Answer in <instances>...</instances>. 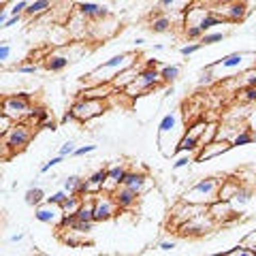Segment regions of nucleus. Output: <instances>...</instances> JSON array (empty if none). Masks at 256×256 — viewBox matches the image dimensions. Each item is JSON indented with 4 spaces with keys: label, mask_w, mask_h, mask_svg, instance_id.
<instances>
[{
    "label": "nucleus",
    "mask_w": 256,
    "mask_h": 256,
    "mask_svg": "<svg viewBox=\"0 0 256 256\" xmlns=\"http://www.w3.org/2000/svg\"><path fill=\"white\" fill-rule=\"evenodd\" d=\"M256 66V52H235V54H228L224 58L216 60L212 64H207L205 68L210 70H220V73H235V70H250ZM220 73L216 75V79L220 77Z\"/></svg>",
    "instance_id": "nucleus-3"
},
{
    "label": "nucleus",
    "mask_w": 256,
    "mask_h": 256,
    "mask_svg": "<svg viewBox=\"0 0 256 256\" xmlns=\"http://www.w3.org/2000/svg\"><path fill=\"white\" fill-rule=\"evenodd\" d=\"M180 126V114L178 111H171V114H166L162 120H160L158 124V137H164V134H171L178 130Z\"/></svg>",
    "instance_id": "nucleus-18"
},
{
    "label": "nucleus",
    "mask_w": 256,
    "mask_h": 256,
    "mask_svg": "<svg viewBox=\"0 0 256 256\" xmlns=\"http://www.w3.org/2000/svg\"><path fill=\"white\" fill-rule=\"evenodd\" d=\"M212 256H224V252H216V254H212Z\"/></svg>",
    "instance_id": "nucleus-59"
},
{
    "label": "nucleus",
    "mask_w": 256,
    "mask_h": 256,
    "mask_svg": "<svg viewBox=\"0 0 256 256\" xmlns=\"http://www.w3.org/2000/svg\"><path fill=\"white\" fill-rule=\"evenodd\" d=\"M82 178L79 175H68L66 180H64V186H62V190H66L68 194H77V190H79V186H82Z\"/></svg>",
    "instance_id": "nucleus-33"
},
{
    "label": "nucleus",
    "mask_w": 256,
    "mask_h": 256,
    "mask_svg": "<svg viewBox=\"0 0 256 256\" xmlns=\"http://www.w3.org/2000/svg\"><path fill=\"white\" fill-rule=\"evenodd\" d=\"M32 105V96L28 92H15L4 96L0 102V114L6 116L11 122H22L24 118H28Z\"/></svg>",
    "instance_id": "nucleus-4"
},
{
    "label": "nucleus",
    "mask_w": 256,
    "mask_h": 256,
    "mask_svg": "<svg viewBox=\"0 0 256 256\" xmlns=\"http://www.w3.org/2000/svg\"><path fill=\"white\" fill-rule=\"evenodd\" d=\"M178 77H180V66L178 64H166V66L160 68V82L162 84H173Z\"/></svg>",
    "instance_id": "nucleus-28"
},
{
    "label": "nucleus",
    "mask_w": 256,
    "mask_h": 256,
    "mask_svg": "<svg viewBox=\"0 0 256 256\" xmlns=\"http://www.w3.org/2000/svg\"><path fill=\"white\" fill-rule=\"evenodd\" d=\"M28 120L34 126L41 128L47 120H50V111H47L45 107H36V109H30V114H28Z\"/></svg>",
    "instance_id": "nucleus-29"
},
{
    "label": "nucleus",
    "mask_w": 256,
    "mask_h": 256,
    "mask_svg": "<svg viewBox=\"0 0 256 256\" xmlns=\"http://www.w3.org/2000/svg\"><path fill=\"white\" fill-rule=\"evenodd\" d=\"M22 20V15H11L9 20H6V24H4V28H11V26H15V24H18Z\"/></svg>",
    "instance_id": "nucleus-49"
},
{
    "label": "nucleus",
    "mask_w": 256,
    "mask_h": 256,
    "mask_svg": "<svg viewBox=\"0 0 256 256\" xmlns=\"http://www.w3.org/2000/svg\"><path fill=\"white\" fill-rule=\"evenodd\" d=\"M75 150H77L75 143H73V141H66L64 146H60V156H64V158H66V156H73Z\"/></svg>",
    "instance_id": "nucleus-42"
},
{
    "label": "nucleus",
    "mask_w": 256,
    "mask_h": 256,
    "mask_svg": "<svg viewBox=\"0 0 256 256\" xmlns=\"http://www.w3.org/2000/svg\"><path fill=\"white\" fill-rule=\"evenodd\" d=\"M60 122H62V124H68V122H75V118H73V114H70V111H66V114L62 116Z\"/></svg>",
    "instance_id": "nucleus-53"
},
{
    "label": "nucleus",
    "mask_w": 256,
    "mask_h": 256,
    "mask_svg": "<svg viewBox=\"0 0 256 256\" xmlns=\"http://www.w3.org/2000/svg\"><path fill=\"white\" fill-rule=\"evenodd\" d=\"M203 50V45L201 43H188V45H184L182 50H180V54L184 56V58H188V56H192V54H196V52H201Z\"/></svg>",
    "instance_id": "nucleus-38"
},
{
    "label": "nucleus",
    "mask_w": 256,
    "mask_h": 256,
    "mask_svg": "<svg viewBox=\"0 0 256 256\" xmlns=\"http://www.w3.org/2000/svg\"><path fill=\"white\" fill-rule=\"evenodd\" d=\"M118 203L114 201V194L98 192L94 194V222H107L118 214Z\"/></svg>",
    "instance_id": "nucleus-7"
},
{
    "label": "nucleus",
    "mask_w": 256,
    "mask_h": 256,
    "mask_svg": "<svg viewBox=\"0 0 256 256\" xmlns=\"http://www.w3.org/2000/svg\"><path fill=\"white\" fill-rule=\"evenodd\" d=\"M148 184H150V180H148V175L146 173H137V171H128L126 173V178H124V182H122V186H126V188H130L132 192H137V194L141 196L143 192H146V188H148Z\"/></svg>",
    "instance_id": "nucleus-13"
},
{
    "label": "nucleus",
    "mask_w": 256,
    "mask_h": 256,
    "mask_svg": "<svg viewBox=\"0 0 256 256\" xmlns=\"http://www.w3.org/2000/svg\"><path fill=\"white\" fill-rule=\"evenodd\" d=\"M62 160H64V156H54V158H50V160H47V162L41 166V173H47V171H52L54 169V166H58L60 162H62Z\"/></svg>",
    "instance_id": "nucleus-41"
},
{
    "label": "nucleus",
    "mask_w": 256,
    "mask_h": 256,
    "mask_svg": "<svg viewBox=\"0 0 256 256\" xmlns=\"http://www.w3.org/2000/svg\"><path fill=\"white\" fill-rule=\"evenodd\" d=\"M224 256H256V252H254V250H250L248 246L239 244V246H235V248H230V250L224 252Z\"/></svg>",
    "instance_id": "nucleus-34"
},
{
    "label": "nucleus",
    "mask_w": 256,
    "mask_h": 256,
    "mask_svg": "<svg viewBox=\"0 0 256 256\" xmlns=\"http://www.w3.org/2000/svg\"><path fill=\"white\" fill-rule=\"evenodd\" d=\"M203 34H205V32L198 26H186V30H184V36H186L188 41H201Z\"/></svg>",
    "instance_id": "nucleus-35"
},
{
    "label": "nucleus",
    "mask_w": 256,
    "mask_h": 256,
    "mask_svg": "<svg viewBox=\"0 0 256 256\" xmlns=\"http://www.w3.org/2000/svg\"><path fill=\"white\" fill-rule=\"evenodd\" d=\"M178 0H158V6H162V9H169V6H173Z\"/></svg>",
    "instance_id": "nucleus-52"
},
{
    "label": "nucleus",
    "mask_w": 256,
    "mask_h": 256,
    "mask_svg": "<svg viewBox=\"0 0 256 256\" xmlns=\"http://www.w3.org/2000/svg\"><path fill=\"white\" fill-rule=\"evenodd\" d=\"M139 70H141V68L137 66V64H132V66H128V68H124V70H120V73L114 77L111 86H114L118 92H120V90H124V88H128V86L134 82V79H137Z\"/></svg>",
    "instance_id": "nucleus-15"
},
{
    "label": "nucleus",
    "mask_w": 256,
    "mask_h": 256,
    "mask_svg": "<svg viewBox=\"0 0 256 256\" xmlns=\"http://www.w3.org/2000/svg\"><path fill=\"white\" fill-rule=\"evenodd\" d=\"M162 50H164L162 43H156V45H154V52H162Z\"/></svg>",
    "instance_id": "nucleus-57"
},
{
    "label": "nucleus",
    "mask_w": 256,
    "mask_h": 256,
    "mask_svg": "<svg viewBox=\"0 0 256 256\" xmlns=\"http://www.w3.org/2000/svg\"><path fill=\"white\" fill-rule=\"evenodd\" d=\"M70 64V58L68 56H62V54H52L50 58H47L45 62V68L52 70V73H60V70H64Z\"/></svg>",
    "instance_id": "nucleus-22"
},
{
    "label": "nucleus",
    "mask_w": 256,
    "mask_h": 256,
    "mask_svg": "<svg viewBox=\"0 0 256 256\" xmlns=\"http://www.w3.org/2000/svg\"><path fill=\"white\" fill-rule=\"evenodd\" d=\"M96 150V146H82V148H77L75 152H73V156H86V154H92V152Z\"/></svg>",
    "instance_id": "nucleus-47"
},
{
    "label": "nucleus",
    "mask_w": 256,
    "mask_h": 256,
    "mask_svg": "<svg viewBox=\"0 0 256 256\" xmlns=\"http://www.w3.org/2000/svg\"><path fill=\"white\" fill-rule=\"evenodd\" d=\"M222 24H226V22H224L222 15H218L216 11H212V9H210V11H207V13L203 15L201 20H198V28H201L203 32H210L212 28L222 26Z\"/></svg>",
    "instance_id": "nucleus-21"
},
{
    "label": "nucleus",
    "mask_w": 256,
    "mask_h": 256,
    "mask_svg": "<svg viewBox=\"0 0 256 256\" xmlns=\"http://www.w3.org/2000/svg\"><path fill=\"white\" fill-rule=\"evenodd\" d=\"M242 186L239 180H233V178H224L222 184H220V190H218V201H230L235 196V192Z\"/></svg>",
    "instance_id": "nucleus-19"
},
{
    "label": "nucleus",
    "mask_w": 256,
    "mask_h": 256,
    "mask_svg": "<svg viewBox=\"0 0 256 256\" xmlns=\"http://www.w3.org/2000/svg\"><path fill=\"white\" fill-rule=\"evenodd\" d=\"M192 162H194V158H192V154H182V156H180V158L173 162V171L186 169V166H190Z\"/></svg>",
    "instance_id": "nucleus-36"
},
{
    "label": "nucleus",
    "mask_w": 256,
    "mask_h": 256,
    "mask_svg": "<svg viewBox=\"0 0 256 256\" xmlns=\"http://www.w3.org/2000/svg\"><path fill=\"white\" fill-rule=\"evenodd\" d=\"M41 128H43V130H52V132H54V130H58V124H56L54 120H47V122H45Z\"/></svg>",
    "instance_id": "nucleus-48"
},
{
    "label": "nucleus",
    "mask_w": 256,
    "mask_h": 256,
    "mask_svg": "<svg viewBox=\"0 0 256 256\" xmlns=\"http://www.w3.org/2000/svg\"><path fill=\"white\" fill-rule=\"evenodd\" d=\"M228 150H233L230 141H218V139H214L212 143H207V146H203L201 150L196 152V162H207V160L220 156V154H224V152H228Z\"/></svg>",
    "instance_id": "nucleus-11"
},
{
    "label": "nucleus",
    "mask_w": 256,
    "mask_h": 256,
    "mask_svg": "<svg viewBox=\"0 0 256 256\" xmlns=\"http://www.w3.org/2000/svg\"><path fill=\"white\" fill-rule=\"evenodd\" d=\"M244 86H254V88H256V70H254V68L246 70V79H244Z\"/></svg>",
    "instance_id": "nucleus-45"
},
{
    "label": "nucleus",
    "mask_w": 256,
    "mask_h": 256,
    "mask_svg": "<svg viewBox=\"0 0 256 256\" xmlns=\"http://www.w3.org/2000/svg\"><path fill=\"white\" fill-rule=\"evenodd\" d=\"M18 70L24 75H34L38 68H36V64H22V66H18Z\"/></svg>",
    "instance_id": "nucleus-46"
},
{
    "label": "nucleus",
    "mask_w": 256,
    "mask_h": 256,
    "mask_svg": "<svg viewBox=\"0 0 256 256\" xmlns=\"http://www.w3.org/2000/svg\"><path fill=\"white\" fill-rule=\"evenodd\" d=\"M252 141H254V134H252V128L248 126V128H244L242 132L235 134L233 141H230V146H233V148H244V146H250Z\"/></svg>",
    "instance_id": "nucleus-27"
},
{
    "label": "nucleus",
    "mask_w": 256,
    "mask_h": 256,
    "mask_svg": "<svg viewBox=\"0 0 256 256\" xmlns=\"http://www.w3.org/2000/svg\"><path fill=\"white\" fill-rule=\"evenodd\" d=\"M70 114H73L75 122H90V120L102 116L107 111V102L98 100V98H86V96H79V98L70 105Z\"/></svg>",
    "instance_id": "nucleus-5"
},
{
    "label": "nucleus",
    "mask_w": 256,
    "mask_h": 256,
    "mask_svg": "<svg viewBox=\"0 0 256 256\" xmlns=\"http://www.w3.org/2000/svg\"><path fill=\"white\" fill-rule=\"evenodd\" d=\"M28 0H18V2H13V6L9 9V15H22L24 11L28 9Z\"/></svg>",
    "instance_id": "nucleus-40"
},
{
    "label": "nucleus",
    "mask_w": 256,
    "mask_h": 256,
    "mask_svg": "<svg viewBox=\"0 0 256 256\" xmlns=\"http://www.w3.org/2000/svg\"><path fill=\"white\" fill-rule=\"evenodd\" d=\"M134 43H137V47H139V45H143V43H146V38H143V36H139V38H134Z\"/></svg>",
    "instance_id": "nucleus-58"
},
{
    "label": "nucleus",
    "mask_w": 256,
    "mask_h": 256,
    "mask_svg": "<svg viewBox=\"0 0 256 256\" xmlns=\"http://www.w3.org/2000/svg\"><path fill=\"white\" fill-rule=\"evenodd\" d=\"M158 248H160L162 252H169V250H173V248H175V242H162Z\"/></svg>",
    "instance_id": "nucleus-50"
},
{
    "label": "nucleus",
    "mask_w": 256,
    "mask_h": 256,
    "mask_svg": "<svg viewBox=\"0 0 256 256\" xmlns=\"http://www.w3.org/2000/svg\"><path fill=\"white\" fill-rule=\"evenodd\" d=\"M252 196H254V188L242 184V186H239V190L235 192V196L230 198V205H233L235 212H239V210H244V207L252 201Z\"/></svg>",
    "instance_id": "nucleus-17"
},
{
    "label": "nucleus",
    "mask_w": 256,
    "mask_h": 256,
    "mask_svg": "<svg viewBox=\"0 0 256 256\" xmlns=\"http://www.w3.org/2000/svg\"><path fill=\"white\" fill-rule=\"evenodd\" d=\"M45 192L38 188V186H30L28 190H26V203L30 205V207H38L41 203H45Z\"/></svg>",
    "instance_id": "nucleus-25"
},
{
    "label": "nucleus",
    "mask_w": 256,
    "mask_h": 256,
    "mask_svg": "<svg viewBox=\"0 0 256 256\" xmlns=\"http://www.w3.org/2000/svg\"><path fill=\"white\" fill-rule=\"evenodd\" d=\"M66 196H68V192L66 190H58V192H54V194H50L45 198V203H52V205H62L64 201H66Z\"/></svg>",
    "instance_id": "nucleus-37"
},
{
    "label": "nucleus",
    "mask_w": 256,
    "mask_h": 256,
    "mask_svg": "<svg viewBox=\"0 0 256 256\" xmlns=\"http://www.w3.org/2000/svg\"><path fill=\"white\" fill-rule=\"evenodd\" d=\"M224 38H226V32H205V34L201 36V41H198V43H201L203 47L205 45H216V43H220V41H224Z\"/></svg>",
    "instance_id": "nucleus-32"
},
{
    "label": "nucleus",
    "mask_w": 256,
    "mask_h": 256,
    "mask_svg": "<svg viewBox=\"0 0 256 256\" xmlns=\"http://www.w3.org/2000/svg\"><path fill=\"white\" fill-rule=\"evenodd\" d=\"M237 98L246 102V105H252L256 102V88L254 86H244L242 90H237Z\"/></svg>",
    "instance_id": "nucleus-31"
},
{
    "label": "nucleus",
    "mask_w": 256,
    "mask_h": 256,
    "mask_svg": "<svg viewBox=\"0 0 256 256\" xmlns=\"http://www.w3.org/2000/svg\"><path fill=\"white\" fill-rule=\"evenodd\" d=\"M137 198H139L137 192H132L130 188L122 186V184H120V186L116 188V192H114V201L118 203L120 210H130V207L137 203Z\"/></svg>",
    "instance_id": "nucleus-14"
},
{
    "label": "nucleus",
    "mask_w": 256,
    "mask_h": 256,
    "mask_svg": "<svg viewBox=\"0 0 256 256\" xmlns=\"http://www.w3.org/2000/svg\"><path fill=\"white\" fill-rule=\"evenodd\" d=\"M242 244H244V246H248L250 250H254V252H256V230H252V233H248Z\"/></svg>",
    "instance_id": "nucleus-44"
},
{
    "label": "nucleus",
    "mask_w": 256,
    "mask_h": 256,
    "mask_svg": "<svg viewBox=\"0 0 256 256\" xmlns=\"http://www.w3.org/2000/svg\"><path fill=\"white\" fill-rule=\"evenodd\" d=\"M34 256H43V254H34Z\"/></svg>",
    "instance_id": "nucleus-61"
},
{
    "label": "nucleus",
    "mask_w": 256,
    "mask_h": 256,
    "mask_svg": "<svg viewBox=\"0 0 256 256\" xmlns=\"http://www.w3.org/2000/svg\"><path fill=\"white\" fill-rule=\"evenodd\" d=\"M50 6H52V0H32L24 13H26L28 18H38V15L50 11Z\"/></svg>",
    "instance_id": "nucleus-24"
},
{
    "label": "nucleus",
    "mask_w": 256,
    "mask_h": 256,
    "mask_svg": "<svg viewBox=\"0 0 256 256\" xmlns=\"http://www.w3.org/2000/svg\"><path fill=\"white\" fill-rule=\"evenodd\" d=\"M198 150H201V143H198L196 137H192V134H188V132H184L180 137V143H178L180 154H196Z\"/></svg>",
    "instance_id": "nucleus-20"
},
{
    "label": "nucleus",
    "mask_w": 256,
    "mask_h": 256,
    "mask_svg": "<svg viewBox=\"0 0 256 256\" xmlns=\"http://www.w3.org/2000/svg\"><path fill=\"white\" fill-rule=\"evenodd\" d=\"M30 139H32V128L28 124H24V122H13L9 130L2 134L4 148L9 150V154L22 152L30 143Z\"/></svg>",
    "instance_id": "nucleus-6"
},
{
    "label": "nucleus",
    "mask_w": 256,
    "mask_h": 256,
    "mask_svg": "<svg viewBox=\"0 0 256 256\" xmlns=\"http://www.w3.org/2000/svg\"><path fill=\"white\" fill-rule=\"evenodd\" d=\"M9 18H11L9 13H6L4 9H0V28H4V24H6V20H9Z\"/></svg>",
    "instance_id": "nucleus-51"
},
{
    "label": "nucleus",
    "mask_w": 256,
    "mask_h": 256,
    "mask_svg": "<svg viewBox=\"0 0 256 256\" xmlns=\"http://www.w3.org/2000/svg\"><path fill=\"white\" fill-rule=\"evenodd\" d=\"M143 68H158V60H148Z\"/></svg>",
    "instance_id": "nucleus-54"
},
{
    "label": "nucleus",
    "mask_w": 256,
    "mask_h": 256,
    "mask_svg": "<svg viewBox=\"0 0 256 256\" xmlns=\"http://www.w3.org/2000/svg\"><path fill=\"white\" fill-rule=\"evenodd\" d=\"M173 28V22L169 15H162V13H156L154 15V20H152L150 24V30L152 32H156V34H162V32H169Z\"/></svg>",
    "instance_id": "nucleus-23"
},
{
    "label": "nucleus",
    "mask_w": 256,
    "mask_h": 256,
    "mask_svg": "<svg viewBox=\"0 0 256 256\" xmlns=\"http://www.w3.org/2000/svg\"><path fill=\"white\" fill-rule=\"evenodd\" d=\"M222 180L224 178H214V175L198 180L196 184H192V186L184 192L182 201L190 203V205H205V207H210L214 201H218V190H220Z\"/></svg>",
    "instance_id": "nucleus-2"
},
{
    "label": "nucleus",
    "mask_w": 256,
    "mask_h": 256,
    "mask_svg": "<svg viewBox=\"0 0 256 256\" xmlns=\"http://www.w3.org/2000/svg\"><path fill=\"white\" fill-rule=\"evenodd\" d=\"M214 79H216V75L212 73V70L210 68H203V75H201V79H198V84H201V86H210Z\"/></svg>",
    "instance_id": "nucleus-43"
},
{
    "label": "nucleus",
    "mask_w": 256,
    "mask_h": 256,
    "mask_svg": "<svg viewBox=\"0 0 256 256\" xmlns=\"http://www.w3.org/2000/svg\"><path fill=\"white\" fill-rule=\"evenodd\" d=\"M9 2H18V0H9Z\"/></svg>",
    "instance_id": "nucleus-60"
},
{
    "label": "nucleus",
    "mask_w": 256,
    "mask_h": 256,
    "mask_svg": "<svg viewBox=\"0 0 256 256\" xmlns=\"http://www.w3.org/2000/svg\"><path fill=\"white\" fill-rule=\"evenodd\" d=\"M11 54H13V50H11L9 41H0V64L9 60V58H11Z\"/></svg>",
    "instance_id": "nucleus-39"
},
{
    "label": "nucleus",
    "mask_w": 256,
    "mask_h": 256,
    "mask_svg": "<svg viewBox=\"0 0 256 256\" xmlns=\"http://www.w3.org/2000/svg\"><path fill=\"white\" fill-rule=\"evenodd\" d=\"M207 214H210V218H212L216 224L226 222V220H235V218H237V212L233 210L230 201H214L210 207H207Z\"/></svg>",
    "instance_id": "nucleus-10"
},
{
    "label": "nucleus",
    "mask_w": 256,
    "mask_h": 256,
    "mask_svg": "<svg viewBox=\"0 0 256 256\" xmlns=\"http://www.w3.org/2000/svg\"><path fill=\"white\" fill-rule=\"evenodd\" d=\"M82 203H84V198L79 196V194H68L66 201H64L60 207H62L64 216H73V214H77L79 207H82Z\"/></svg>",
    "instance_id": "nucleus-26"
},
{
    "label": "nucleus",
    "mask_w": 256,
    "mask_h": 256,
    "mask_svg": "<svg viewBox=\"0 0 256 256\" xmlns=\"http://www.w3.org/2000/svg\"><path fill=\"white\" fill-rule=\"evenodd\" d=\"M24 239V233H18V235H11V244H18Z\"/></svg>",
    "instance_id": "nucleus-55"
},
{
    "label": "nucleus",
    "mask_w": 256,
    "mask_h": 256,
    "mask_svg": "<svg viewBox=\"0 0 256 256\" xmlns=\"http://www.w3.org/2000/svg\"><path fill=\"white\" fill-rule=\"evenodd\" d=\"M34 218L43 224H54V226H60L64 220V212L60 205H52V203H41L38 207H34Z\"/></svg>",
    "instance_id": "nucleus-8"
},
{
    "label": "nucleus",
    "mask_w": 256,
    "mask_h": 256,
    "mask_svg": "<svg viewBox=\"0 0 256 256\" xmlns=\"http://www.w3.org/2000/svg\"><path fill=\"white\" fill-rule=\"evenodd\" d=\"M126 173H128V169L124 164H116V166H109L107 169V180H111L114 184H122L124 182V178H126Z\"/></svg>",
    "instance_id": "nucleus-30"
},
{
    "label": "nucleus",
    "mask_w": 256,
    "mask_h": 256,
    "mask_svg": "<svg viewBox=\"0 0 256 256\" xmlns=\"http://www.w3.org/2000/svg\"><path fill=\"white\" fill-rule=\"evenodd\" d=\"M0 102H2V96H0Z\"/></svg>",
    "instance_id": "nucleus-62"
},
{
    "label": "nucleus",
    "mask_w": 256,
    "mask_h": 256,
    "mask_svg": "<svg viewBox=\"0 0 256 256\" xmlns=\"http://www.w3.org/2000/svg\"><path fill=\"white\" fill-rule=\"evenodd\" d=\"M134 64V54L132 52H124V54H118L114 58H109L107 62H102L100 66H96L90 75H86V82H90V86H100V84H111L114 77L124 70L128 66Z\"/></svg>",
    "instance_id": "nucleus-1"
},
{
    "label": "nucleus",
    "mask_w": 256,
    "mask_h": 256,
    "mask_svg": "<svg viewBox=\"0 0 256 256\" xmlns=\"http://www.w3.org/2000/svg\"><path fill=\"white\" fill-rule=\"evenodd\" d=\"M4 150H6V148H4V141H2V137H0V156L4 154Z\"/></svg>",
    "instance_id": "nucleus-56"
},
{
    "label": "nucleus",
    "mask_w": 256,
    "mask_h": 256,
    "mask_svg": "<svg viewBox=\"0 0 256 256\" xmlns=\"http://www.w3.org/2000/svg\"><path fill=\"white\" fill-rule=\"evenodd\" d=\"M77 13L79 15H84L86 20H90V22H100V20H105L111 15V11L107 9L105 4H96V2H77Z\"/></svg>",
    "instance_id": "nucleus-12"
},
{
    "label": "nucleus",
    "mask_w": 256,
    "mask_h": 256,
    "mask_svg": "<svg viewBox=\"0 0 256 256\" xmlns=\"http://www.w3.org/2000/svg\"><path fill=\"white\" fill-rule=\"evenodd\" d=\"M212 224H216V222L210 218V214H201V216H194V218L182 222L180 230L184 235H205L207 226H212Z\"/></svg>",
    "instance_id": "nucleus-9"
},
{
    "label": "nucleus",
    "mask_w": 256,
    "mask_h": 256,
    "mask_svg": "<svg viewBox=\"0 0 256 256\" xmlns=\"http://www.w3.org/2000/svg\"><path fill=\"white\" fill-rule=\"evenodd\" d=\"M246 13H248V6L244 2H239V0H230V2L224 6V22H228V24H237V22H242L246 18Z\"/></svg>",
    "instance_id": "nucleus-16"
}]
</instances>
